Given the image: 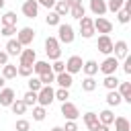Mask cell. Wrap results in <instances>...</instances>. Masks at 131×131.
I'll return each instance as SVG.
<instances>
[{
	"label": "cell",
	"instance_id": "6da1fadb",
	"mask_svg": "<svg viewBox=\"0 0 131 131\" xmlns=\"http://www.w3.org/2000/svg\"><path fill=\"white\" fill-rule=\"evenodd\" d=\"M45 53H47V57L49 59H59V55H61V49H59V41H57V37H47L45 39Z\"/></svg>",
	"mask_w": 131,
	"mask_h": 131
},
{
	"label": "cell",
	"instance_id": "7a4b0ae2",
	"mask_svg": "<svg viewBox=\"0 0 131 131\" xmlns=\"http://www.w3.org/2000/svg\"><path fill=\"white\" fill-rule=\"evenodd\" d=\"M55 100V90L51 86H41V90L37 92V102L41 106H49Z\"/></svg>",
	"mask_w": 131,
	"mask_h": 131
},
{
	"label": "cell",
	"instance_id": "3957f363",
	"mask_svg": "<svg viewBox=\"0 0 131 131\" xmlns=\"http://www.w3.org/2000/svg\"><path fill=\"white\" fill-rule=\"evenodd\" d=\"M74 29H72V25H57V41L59 43H66V45H70L72 41H74Z\"/></svg>",
	"mask_w": 131,
	"mask_h": 131
},
{
	"label": "cell",
	"instance_id": "277c9868",
	"mask_svg": "<svg viewBox=\"0 0 131 131\" xmlns=\"http://www.w3.org/2000/svg\"><path fill=\"white\" fill-rule=\"evenodd\" d=\"M61 115H63L68 121H76V119L80 117V111H78V106H76L74 102L63 100V102H61Z\"/></svg>",
	"mask_w": 131,
	"mask_h": 131
},
{
	"label": "cell",
	"instance_id": "5b68a950",
	"mask_svg": "<svg viewBox=\"0 0 131 131\" xmlns=\"http://www.w3.org/2000/svg\"><path fill=\"white\" fill-rule=\"evenodd\" d=\"M94 33H96V31H94L92 18H90V16H82V18H80V35H82L84 39H90Z\"/></svg>",
	"mask_w": 131,
	"mask_h": 131
},
{
	"label": "cell",
	"instance_id": "8992f818",
	"mask_svg": "<svg viewBox=\"0 0 131 131\" xmlns=\"http://www.w3.org/2000/svg\"><path fill=\"white\" fill-rule=\"evenodd\" d=\"M117 68H119V59L117 57H113V55H108L100 66H98V70L104 74V76H108V74H115L117 72Z\"/></svg>",
	"mask_w": 131,
	"mask_h": 131
},
{
	"label": "cell",
	"instance_id": "52a82bcc",
	"mask_svg": "<svg viewBox=\"0 0 131 131\" xmlns=\"http://www.w3.org/2000/svg\"><path fill=\"white\" fill-rule=\"evenodd\" d=\"M92 23H94V31H98V33H102V35H108V33L113 31V23H111V20H106L104 16L92 18Z\"/></svg>",
	"mask_w": 131,
	"mask_h": 131
},
{
	"label": "cell",
	"instance_id": "ba28073f",
	"mask_svg": "<svg viewBox=\"0 0 131 131\" xmlns=\"http://www.w3.org/2000/svg\"><path fill=\"white\" fill-rule=\"evenodd\" d=\"M33 39H35V31H33L31 27L20 29V31H18V35H16V41H18L20 45H31V43H33Z\"/></svg>",
	"mask_w": 131,
	"mask_h": 131
},
{
	"label": "cell",
	"instance_id": "9c48e42d",
	"mask_svg": "<svg viewBox=\"0 0 131 131\" xmlns=\"http://www.w3.org/2000/svg\"><path fill=\"white\" fill-rule=\"evenodd\" d=\"M82 63H84V61H82L80 55H72V57L66 61V72L74 76L76 72H82Z\"/></svg>",
	"mask_w": 131,
	"mask_h": 131
},
{
	"label": "cell",
	"instance_id": "30bf717a",
	"mask_svg": "<svg viewBox=\"0 0 131 131\" xmlns=\"http://www.w3.org/2000/svg\"><path fill=\"white\" fill-rule=\"evenodd\" d=\"M96 49L100 53H104V55L113 53V41H111V37L108 35H100L98 37V43H96Z\"/></svg>",
	"mask_w": 131,
	"mask_h": 131
},
{
	"label": "cell",
	"instance_id": "8fae6325",
	"mask_svg": "<svg viewBox=\"0 0 131 131\" xmlns=\"http://www.w3.org/2000/svg\"><path fill=\"white\" fill-rule=\"evenodd\" d=\"M37 12H39L37 0H25V4H23V14H25L27 18H35Z\"/></svg>",
	"mask_w": 131,
	"mask_h": 131
},
{
	"label": "cell",
	"instance_id": "7c38bea8",
	"mask_svg": "<svg viewBox=\"0 0 131 131\" xmlns=\"http://www.w3.org/2000/svg\"><path fill=\"white\" fill-rule=\"evenodd\" d=\"M18 57H20V63H23V66H33V63L37 61V53H35V49H23Z\"/></svg>",
	"mask_w": 131,
	"mask_h": 131
},
{
	"label": "cell",
	"instance_id": "4fadbf2b",
	"mask_svg": "<svg viewBox=\"0 0 131 131\" xmlns=\"http://www.w3.org/2000/svg\"><path fill=\"white\" fill-rule=\"evenodd\" d=\"M55 82L59 84V88H68L70 90V86L74 84V78H72V74L61 72V74H55Z\"/></svg>",
	"mask_w": 131,
	"mask_h": 131
},
{
	"label": "cell",
	"instance_id": "5bb4252c",
	"mask_svg": "<svg viewBox=\"0 0 131 131\" xmlns=\"http://www.w3.org/2000/svg\"><path fill=\"white\" fill-rule=\"evenodd\" d=\"M14 100V90L12 88H2L0 90V104L2 106H10Z\"/></svg>",
	"mask_w": 131,
	"mask_h": 131
},
{
	"label": "cell",
	"instance_id": "9a60e30c",
	"mask_svg": "<svg viewBox=\"0 0 131 131\" xmlns=\"http://www.w3.org/2000/svg\"><path fill=\"white\" fill-rule=\"evenodd\" d=\"M117 88H119L117 92L121 94V98H123L125 102H129V104H131V84H129V82H119V86H117Z\"/></svg>",
	"mask_w": 131,
	"mask_h": 131
},
{
	"label": "cell",
	"instance_id": "2e32d148",
	"mask_svg": "<svg viewBox=\"0 0 131 131\" xmlns=\"http://www.w3.org/2000/svg\"><path fill=\"white\" fill-rule=\"evenodd\" d=\"M90 10H92V14L102 16L106 12V2L104 0H90Z\"/></svg>",
	"mask_w": 131,
	"mask_h": 131
},
{
	"label": "cell",
	"instance_id": "e0dca14e",
	"mask_svg": "<svg viewBox=\"0 0 131 131\" xmlns=\"http://www.w3.org/2000/svg\"><path fill=\"white\" fill-rule=\"evenodd\" d=\"M127 43L125 41H117V43H113V51H115V57L117 59H125V55H127Z\"/></svg>",
	"mask_w": 131,
	"mask_h": 131
},
{
	"label": "cell",
	"instance_id": "ac0fdd59",
	"mask_svg": "<svg viewBox=\"0 0 131 131\" xmlns=\"http://www.w3.org/2000/svg\"><path fill=\"white\" fill-rule=\"evenodd\" d=\"M20 51H23V45H20L16 39H8V43H6V53H8V55H20Z\"/></svg>",
	"mask_w": 131,
	"mask_h": 131
},
{
	"label": "cell",
	"instance_id": "d6986e66",
	"mask_svg": "<svg viewBox=\"0 0 131 131\" xmlns=\"http://www.w3.org/2000/svg\"><path fill=\"white\" fill-rule=\"evenodd\" d=\"M84 123H86V127H88L90 131H94V129L100 125V121H98V115H96V113H86V115H84Z\"/></svg>",
	"mask_w": 131,
	"mask_h": 131
},
{
	"label": "cell",
	"instance_id": "ffe728a7",
	"mask_svg": "<svg viewBox=\"0 0 131 131\" xmlns=\"http://www.w3.org/2000/svg\"><path fill=\"white\" fill-rule=\"evenodd\" d=\"M53 10H55L59 16H66V14H70V6H68V2H66V0H55V4H53Z\"/></svg>",
	"mask_w": 131,
	"mask_h": 131
},
{
	"label": "cell",
	"instance_id": "44dd1931",
	"mask_svg": "<svg viewBox=\"0 0 131 131\" xmlns=\"http://www.w3.org/2000/svg\"><path fill=\"white\" fill-rule=\"evenodd\" d=\"M82 70H84V74H86V76H94V74L98 72V63H96L94 59H88V61H84V63H82Z\"/></svg>",
	"mask_w": 131,
	"mask_h": 131
},
{
	"label": "cell",
	"instance_id": "7402d4cb",
	"mask_svg": "<svg viewBox=\"0 0 131 131\" xmlns=\"http://www.w3.org/2000/svg\"><path fill=\"white\" fill-rule=\"evenodd\" d=\"M2 78H4V80H12V78H16V66H12V63H4V66H2Z\"/></svg>",
	"mask_w": 131,
	"mask_h": 131
},
{
	"label": "cell",
	"instance_id": "603a6c76",
	"mask_svg": "<svg viewBox=\"0 0 131 131\" xmlns=\"http://www.w3.org/2000/svg\"><path fill=\"white\" fill-rule=\"evenodd\" d=\"M113 123H115V131H131V125H129L127 117H117Z\"/></svg>",
	"mask_w": 131,
	"mask_h": 131
},
{
	"label": "cell",
	"instance_id": "cb8c5ba5",
	"mask_svg": "<svg viewBox=\"0 0 131 131\" xmlns=\"http://www.w3.org/2000/svg\"><path fill=\"white\" fill-rule=\"evenodd\" d=\"M49 70H51L49 61H35V63H33V72H35L37 76H41V74H45V72H49Z\"/></svg>",
	"mask_w": 131,
	"mask_h": 131
},
{
	"label": "cell",
	"instance_id": "d4e9b609",
	"mask_svg": "<svg viewBox=\"0 0 131 131\" xmlns=\"http://www.w3.org/2000/svg\"><path fill=\"white\" fill-rule=\"evenodd\" d=\"M102 84H104V88H108V90H117L119 80H117V76H115V74H108V76H104Z\"/></svg>",
	"mask_w": 131,
	"mask_h": 131
},
{
	"label": "cell",
	"instance_id": "484cf974",
	"mask_svg": "<svg viewBox=\"0 0 131 131\" xmlns=\"http://www.w3.org/2000/svg\"><path fill=\"white\" fill-rule=\"evenodd\" d=\"M121 94L117 92V90H108V94H106V102L111 104V106H119L121 104Z\"/></svg>",
	"mask_w": 131,
	"mask_h": 131
},
{
	"label": "cell",
	"instance_id": "4316f807",
	"mask_svg": "<svg viewBox=\"0 0 131 131\" xmlns=\"http://www.w3.org/2000/svg\"><path fill=\"white\" fill-rule=\"evenodd\" d=\"M10 108H12V113H14V115H25L27 104L23 102V98H20V100H18V98H14V100H12V104H10Z\"/></svg>",
	"mask_w": 131,
	"mask_h": 131
},
{
	"label": "cell",
	"instance_id": "83f0119b",
	"mask_svg": "<svg viewBox=\"0 0 131 131\" xmlns=\"http://www.w3.org/2000/svg\"><path fill=\"white\" fill-rule=\"evenodd\" d=\"M98 121L102 123V125H113V121H115V115L106 108V111H100L98 113Z\"/></svg>",
	"mask_w": 131,
	"mask_h": 131
},
{
	"label": "cell",
	"instance_id": "f1b7e54d",
	"mask_svg": "<svg viewBox=\"0 0 131 131\" xmlns=\"http://www.w3.org/2000/svg\"><path fill=\"white\" fill-rule=\"evenodd\" d=\"M70 14L74 16V18H82V16H86V10H84V6L82 4H76V6H70Z\"/></svg>",
	"mask_w": 131,
	"mask_h": 131
},
{
	"label": "cell",
	"instance_id": "f546056e",
	"mask_svg": "<svg viewBox=\"0 0 131 131\" xmlns=\"http://www.w3.org/2000/svg\"><path fill=\"white\" fill-rule=\"evenodd\" d=\"M39 80H41V84H43V86H51V84L55 82V74H53V72L49 70V72L41 74V76H39Z\"/></svg>",
	"mask_w": 131,
	"mask_h": 131
},
{
	"label": "cell",
	"instance_id": "4dcf8cb0",
	"mask_svg": "<svg viewBox=\"0 0 131 131\" xmlns=\"http://www.w3.org/2000/svg\"><path fill=\"white\" fill-rule=\"evenodd\" d=\"M94 88H96V80H94L92 76H86L84 82H82V90H84V92H92Z\"/></svg>",
	"mask_w": 131,
	"mask_h": 131
},
{
	"label": "cell",
	"instance_id": "1f68e13d",
	"mask_svg": "<svg viewBox=\"0 0 131 131\" xmlns=\"http://www.w3.org/2000/svg\"><path fill=\"white\" fill-rule=\"evenodd\" d=\"M59 14L55 12V10H51V12H47V16H45V23L49 25V27H55V25H59Z\"/></svg>",
	"mask_w": 131,
	"mask_h": 131
},
{
	"label": "cell",
	"instance_id": "d6a6232c",
	"mask_svg": "<svg viewBox=\"0 0 131 131\" xmlns=\"http://www.w3.org/2000/svg\"><path fill=\"white\" fill-rule=\"evenodd\" d=\"M23 102L27 104V106H35L37 104V92H33V90H29L25 96H23Z\"/></svg>",
	"mask_w": 131,
	"mask_h": 131
},
{
	"label": "cell",
	"instance_id": "836d02e7",
	"mask_svg": "<svg viewBox=\"0 0 131 131\" xmlns=\"http://www.w3.org/2000/svg\"><path fill=\"white\" fill-rule=\"evenodd\" d=\"M41 80H39V76H33V78H29V90H33V92H39L41 90Z\"/></svg>",
	"mask_w": 131,
	"mask_h": 131
},
{
	"label": "cell",
	"instance_id": "e575fe53",
	"mask_svg": "<svg viewBox=\"0 0 131 131\" xmlns=\"http://www.w3.org/2000/svg\"><path fill=\"white\" fill-rule=\"evenodd\" d=\"M45 115H47V113H45V106H41V104H39V106H33V119H35V121H43Z\"/></svg>",
	"mask_w": 131,
	"mask_h": 131
},
{
	"label": "cell",
	"instance_id": "d590c367",
	"mask_svg": "<svg viewBox=\"0 0 131 131\" xmlns=\"http://www.w3.org/2000/svg\"><path fill=\"white\" fill-rule=\"evenodd\" d=\"M123 2H125V0H108V2H106V10L117 12V10L123 8Z\"/></svg>",
	"mask_w": 131,
	"mask_h": 131
},
{
	"label": "cell",
	"instance_id": "8d00e7d4",
	"mask_svg": "<svg viewBox=\"0 0 131 131\" xmlns=\"http://www.w3.org/2000/svg\"><path fill=\"white\" fill-rule=\"evenodd\" d=\"M16 74H18V76H25V78H29V76L33 74V66H23V63H20V66L16 68Z\"/></svg>",
	"mask_w": 131,
	"mask_h": 131
},
{
	"label": "cell",
	"instance_id": "74e56055",
	"mask_svg": "<svg viewBox=\"0 0 131 131\" xmlns=\"http://www.w3.org/2000/svg\"><path fill=\"white\" fill-rule=\"evenodd\" d=\"M2 25H16V14H14V12H4Z\"/></svg>",
	"mask_w": 131,
	"mask_h": 131
},
{
	"label": "cell",
	"instance_id": "f35d334b",
	"mask_svg": "<svg viewBox=\"0 0 131 131\" xmlns=\"http://www.w3.org/2000/svg\"><path fill=\"white\" fill-rule=\"evenodd\" d=\"M14 129H16V131H29V129H31V123H29L27 119H18L16 125H14Z\"/></svg>",
	"mask_w": 131,
	"mask_h": 131
},
{
	"label": "cell",
	"instance_id": "ab89813d",
	"mask_svg": "<svg viewBox=\"0 0 131 131\" xmlns=\"http://www.w3.org/2000/svg\"><path fill=\"white\" fill-rule=\"evenodd\" d=\"M51 72H53V74H61V72H66V63L59 61V59H55L53 66H51Z\"/></svg>",
	"mask_w": 131,
	"mask_h": 131
},
{
	"label": "cell",
	"instance_id": "60d3db41",
	"mask_svg": "<svg viewBox=\"0 0 131 131\" xmlns=\"http://www.w3.org/2000/svg\"><path fill=\"white\" fill-rule=\"evenodd\" d=\"M55 98L61 100V102L68 100V98H70V90H68V88H59V90H55Z\"/></svg>",
	"mask_w": 131,
	"mask_h": 131
},
{
	"label": "cell",
	"instance_id": "b9f144b4",
	"mask_svg": "<svg viewBox=\"0 0 131 131\" xmlns=\"http://www.w3.org/2000/svg\"><path fill=\"white\" fill-rule=\"evenodd\" d=\"M16 33V25H2V35L4 37H10Z\"/></svg>",
	"mask_w": 131,
	"mask_h": 131
},
{
	"label": "cell",
	"instance_id": "7bdbcfd3",
	"mask_svg": "<svg viewBox=\"0 0 131 131\" xmlns=\"http://www.w3.org/2000/svg\"><path fill=\"white\" fill-rule=\"evenodd\" d=\"M117 18H119V23H123V25H125V23H129V12L121 8V10H117Z\"/></svg>",
	"mask_w": 131,
	"mask_h": 131
},
{
	"label": "cell",
	"instance_id": "ee69618b",
	"mask_svg": "<svg viewBox=\"0 0 131 131\" xmlns=\"http://www.w3.org/2000/svg\"><path fill=\"white\" fill-rule=\"evenodd\" d=\"M37 4H39V6H45V8L49 10V8H53L55 0H37Z\"/></svg>",
	"mask_w": 131,
	"mask_h": 131
},
{
	"label": "cell",
	"instance_id": "f6af8a7d",
	"mask_svg": "<svg viewBox=\"0 0 131 131\" xmlns=\"http://www.w3.org/2000/svg\"><path fill=\"white\" fill-rule=\"evenodd\" d=\"M63 131H78L76 121H68V123H66V127H63Z\"/></svg>",
	"mask_w": 131,
	"mask_h": 131
},
{
	"label": "cell",
	"instance_id": "bcb514c9",
	"mask_svg": "<svg viewBox=\"0 0 131 131\" xmlns=\"http://www.w3.org/2000/svg\"><path fill=\"white\" fill-rule=\"evenodd\" d=\"M123 70H125V74H131V57H129V55H125V66H123Z\"/></svg>",
	"mask_w": 131,
	"mask_h": 131
},
{
	"label": "cell",
	"instance_id": "7dc6e473",
	"mask_svg": "<svg viewBox=\"0 0 131 131\" xmlns=\"http://www.w3.org/2000/svg\"><path fill=\"white\" fill-rule=\"evenodd\" d=\"M4 63H8V53L0 51V66H4Z\"/></svg>",
	"mask_w": 131,
	"mask_h": 131
},
{
	"label": "cell",
	"instance_id": "c3c4849f",
	"mask_svg": "<svg viewBox=\"0 0 131 131\" xmlns=\"http://www.w3.org/2000/svg\"><path fill=\"white\" fill-rule=\"evenodd\" d=\"M68 6H76V4H82V0H66Z\"/></svg>",
	"mask_w": 131,
	"mask_h": 131
},
{
	"label": "cell",
	"instance_id": "681fc988",
	"mask_svg": "<svg viewBox=\"0 0 131 131\" xmlns=\"http://www.w3.org/2000/svg\"><path fill=\"white\" fill-rule=\"evenodd\" d=\"M94 131H108V125H102V123H100V125H98Z\"/></svg>",
	"mask_w": 131,
	"mask_h": 131
},
{
	"label": "cell",
	"instance_id": "f907efd6",
	"mask_svg": "<svg viewBox=\"0 0 131 131\" xmlns=\"http://www.w3.org/2000/svg\"><path fill=\"white\" fill-rule=\"evenodd\" d=\"M51 131H63V127H53Z\"/></svg>",
	"mask_w": 131,
	"mask_h": 131
},
{
	"label": "cell",
	"instance_id": "816d5d0a",
	"mask_svg": "<svg viewBox=\"0 0 131 131\" xmlns=\"http://www.w3.org/2000/svg\"><path fill=\"white\" fill-rule=\"evenodd\" d=\"M2 86H4V78L0 76V88H2Z\"/></svg>",
	"mask_w": 131,
	"mask_h": 131
},
{
	"label": "cell",
	"instance_id": "f5cc1de1",
	"mask_svg": "<svg viewBox=\"0 0 131 131\" xmlns=\"http://www.w3.org/2000/svg\"><path fill=\"white\" fill-rule=\"evenodd\" d=\"M4 2H6V0H0V8H4Z\"/></svg>",
	"mask_w": 131,
	"mask_h": 131
}]
</instances>
